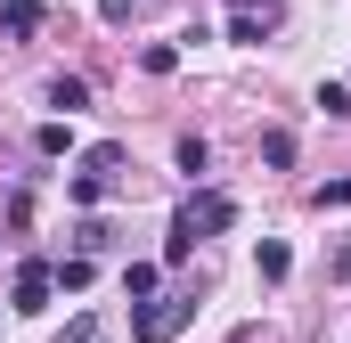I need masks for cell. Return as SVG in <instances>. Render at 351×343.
Instances as JSON below:
<instances>
[{"label": "cell", "mask_w": 351, "mask_h": 343, "mask_svg": "<svg viewBox=\"0 0 351 343\" xmlns=\"http://www.w3.org/2000/svg\"><path fill=\"white\" fill-rule=\"evenodd\" d=\"M188 319H196V294H156L131 311V343H172Z\"/></svg>", "instance_id": "6da1fadb"}, {"label": "cell", "mask_w": 351, "mask_h": 343, "mask_svg": "<svg viewBox=\"0 0 351 343\" xmlns=\"http://www.w3.org/2000/svg\"><path fill=\"white\" fill-rule=\"evenodd\" d=\"M180 221H188V237H221V229H237V196L229 188H196L180 204Z\"/></svg>", "instance_id": "7a4b0ae2"}, {"label": "cell", "mask_w": 351, "mask_h": 343, "mask_svg": "<svg viewBox=\"0 0 351 343\" xmlns=\"http://www.w3.org/2000/svg\"><path fill=\"white\" fill-rule=\"evenodd\" d=\"M49 294H58L49 261H41V254H25V261H16V286H8V311H16V319H41V311H49Z\"/></svg>", "instance_id": "3957f363"}, {"label": "cell", "mask_w": 351, "mask_h": 343, "mask_svg": "<svg viewBox=\"0 0 351 343\" xmlns=\"http://www.w3.org/2000/svg\"><path fill=\"white\" fill-rule=\"evenodd\" d=\"M33 33H41V0H0V41L25 49Z\"/></svg>", "instance_id": "277c9868"}, {"label": "cell", "mask_w": 351, "mask_h": 343, "mask_svg": "<svg viewBox=\"0 0 351 343\" xmlns=\"http://www.w3.org/2000/svg\"><path fill=\"white\" fill-rule=\"evenodd\" d=\"M269 25H278V0H269V8H229V41H237V49H262Z\"/></svg>", "instance_id": "5b68a950"}, {"label": "cell", "mask_w": 351, "mask_h": 343, "mask_svg": "<svg viewBox=\"0 0 351 343\" xmlns=\"http://www.w3.org/2000/svg\"><path fill=\"white\" fill-rule=\"evenodd\" d=\"M41 98L58 106V123H74V115L90 106V82H82V74H49V90H41Z\"/></svg>", "instance_id": "8992f818"}, {"label": "cell", "mask_w": 351, "mask_h": 343, "mask_svg": "<svg viewBox=\"0 0 351 343\" xmlns=\"http://www.w3.org/2000/svg\"><path fill=\"white\" fill-rule=\"evenodd\" d=\"M123 294H131V311L156 303V294H164V270H156V261H123Z\"/></svg>", "instance_id": "52a82bcc"}, {"label": "cell", "mask_w": 351, "mask_h": 343, "mask_svg": "<svg viewBox=\"0 0 351 343\" xmlns=\"http://www.w3.org/2000/svg\"><path fill=\"white\" fill-rule=\"evenodd\" d=\"M123 164H131V156H123V139H98V147L82 156V172H90V180H106V188L123 180Z\"/></svg>", "instance_id": "ba28073f"}, {"label": "cell", "mask_w": 351, "mask_h": 343, "mask_svg": "<svg viewBox=\"0 0 351 343\" xmlns=\"http://www.w3.org/2000/svg\"><path fill=\"white\" fill-rule=\"evenodd\" d=\"M49 278H58V294H82L90 278H98V261H90V254H66V261H49Z\"/></svg>", "instance_id": "9c48e42d"}, {"label": "cell", "mask_w": 351, "mask_h": 343, "mask_svg": "<svg viewBox=\"0 0 351 343\" xmlns=\"http://www.w3.org/2000/svg\"><path fill=\"white\" fill-rule=\"evenodd\" d=\"M172 164L188 172V180H204V172H213V139H196V131H188V139L172 147Z\"/></svg>", "instance_id": "30bf717a"}, {"label": "cell", "mask_w": 351, "mask_h": 343, "mask_svg": "<svg viewBox=\"0 0 351 343\" xmlns=\"http://www.w3.org/2000/svg\"><path fill=\"white\" fill-rule=\"evenodd\" d=\"M254 270H262L269 286H278V278L294 270V254H286V237H262V254H254Z\"/></svg>", "instance_id": "8fae6325"}, {"label": "cell", "mask_w": 351, "mask_h": 343, "mask_svg": "<svg viewBox=\"0 0 351 343\" xmlns=\"http://www.w3.org/2000/svg\"><path fill=\"white\" fill-rule=\"evenodd\" d=\"M262 164L269 172H294V131H262Z\"/></svg>", "instance_id": "7c38bea8"}, {"label": "cell", "mask_w": 351, "mask_h": 343, "mask_svg": "<svg viewBox=\"0 0 351 343\" xmlns=\"http://www.w3.org/2000/svg\"><path fill=\"white\" fill-rule=\"evenodd\" d=\"M106 246H114V229H106V221H82V229H74V254H90V261H98Z\"/></svg>", "instance_id": "4fadbf2b"}, {"label": "cell", "mask_w": 351, "mask_h": 343, "mask_svg": "<svg viewBox=\"0 0 351 343\" xmlns=\"http://www.w3.org/2000/svg\"><path fill=\"white\" fill-rule=\"evenodd\" d=\"M33 147H41V156H66V147H74V131H66V123H41V131H33Z\"/></svg>", "instance_id": "5bb4252c"}, {"label": "cell", "mask_w": 351, "mask_h": 343, "mask_svg": "<svg viewBox=\"0 0 351 343\" xmlns=\"http://www.w3.org/2000/svg\"><path fill=\"white\" fill-rule=\"evenodd\" d=\"M0 221H8V229H25V221H33V188H8V204H0Z\"/></svg>", "instance_id": "9a60e30c"}, {"label": "cell", "mask_w": 351, "mask_h": 343, "mask_svg": "<svg viewBox=\"0 0 351 343\" xmlns=\"http://www.w3.org/2000/svg\"><path fill=\"white\" fill-rule=\"evenodd\" d=\"M139 66H147V74H172L180 49H172V41H147V49H139Z\"/></svg>", "instance_id": "2e32d148"}, {"label": "cell", "mask_w": 351, "mask_h": 343, "mask_svg": "<svg viewBox=\"0 0 351 343\" xmlns=\"http://www.w3.org/2000/svg\"><path fill=\"white\" fill-rule=\"evenodd\" d=\"M66 196H74V204H106L114 188H106V180H90V172H74V188H66Z\"/></svg>", "instance_id": "e0dca14e"}, {"label": "cell", "mask_w": 351, "mask_h": 343, "mask_svg": "<svg viewBox=\"0 0 351 343\" xmlns=\"http://www.w3.org/2000/svg\"><path fill=\"white\" fill-rule=\"evenodd\" d=\"M319 106H327V115L343 123V115H351V82H319Z\"/></svg>", "instance_id": "ac0fdd59"}, {"label": "cell", "mask_w": 351, "mask_h": 343, "mask_svg": "<svg viewBox=\"0 0 351 343\" xmlns=\"http://www.w3.org/2000/svg\"><path fill=\"white\" fill-rule=\"evenodd\" d=\"M188 246H196V237H188V221L172 213V229H164V261H188Z\"/></svg>", "instance_id": "d6986e66"}, {"label": "cell", "mask_w": 351, "mask_h": 343, "mask_svg": "<svg viewBox=\"0 0 351 343\" xmlns=\"http://www.w3.org/2000/svg\"><path fill=\"white\" fill-rule=\"evenodd\" d=\"M311 204H351V180H327V188H311Z\"/></svg>", "instance_id": "ffe728a7"}, {"label": "cell", "mask_w": 351, "mask_h": 343, "mask_svg": "<svg viewBox=\"0 0 351 343\" xmlns=\"http://www.w3.org/2000/svg\"><path fill=\"white\" fill-rule=\"evenodd\" d=\"M90 335H98V319L82 311V319H66V335H58V343H90Z\"/></svg>", "instance_id": "44dd1931"}, {"label": "cell", "mask_w": 351, "mask_h": 343, "mask_svg": "<svg viewBox=\"0 0 351 343\" xmlns=\"http://www.w3.org/2000/svg\"><path fill=\"white\" fill-rule=\"evenodd\" d=\"M98 16H106V25H123V16H131V0H98Z\"/></svg>", "instance_id": "7402d4cb"}]
</instances>
